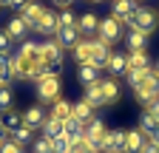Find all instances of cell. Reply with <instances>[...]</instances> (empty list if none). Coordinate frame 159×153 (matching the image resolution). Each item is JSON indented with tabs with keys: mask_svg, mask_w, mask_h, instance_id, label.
Segmentation results:
<instances>
[{
	"mask_svg": "<svg viewBox=\"0 0 159 153\" xmlns=\"http://www.w3.org/2000/svg\"><path fill=\"white\" fill-rule=\"evenodd\" d=\"M125 23L131 26V31H145V34H151L159 26V14L153 9H148V6H136V11L128 17Z\"/></svg>",
	"mask_w": 159,
	"mask_h": 153,
	"instance_id": "cell-1",
	"label": "cell"
},
{
	"mask_svg": "<svg viewBox=\"0 0 159 153\" xmlns=\"http://www.w3.org/2000/svg\"><path fill=\"white\" fill-rule=\"evenodd\" d=\"M37 97H40V102H57L60 99V76H51V74L40 76L37 80Z\"/></svg>",
	"mask_w": 159,
	"mask_h": 153,
	"instance_id": "cell-2",
	"label": "cell"
},
{
	"mask_svg": "<svg viewBox=\"0 0 159 153\" xmlns=\"http://www.w3.org/2000/svg\"><path fill=\"white\" fill-rule=\"evenodd\" d=\"M97 40L105 43V46H114V43L119 40V20H116V17H105V20H99Z\"/></svg>",
	"mask_w": 159,
	"mask_h": 153,
	"instance_id": "cell-3",
	"label": "cell"
},
{
	"mask_svg": "<svg viewBox=\"0 0 159 153\" xmlns=\"http://www.w3.org/2000/svg\"><path fill=\"white\" fill-rule=\"evenodd\" d=\"M125 150V130H105L102 142H99V153H122Z\"/></svg>",
	"mask_w": 159,
	"mask_h": 153,
	"instance_id": "cell-4",
	"label": "cell"
},
{
	"mask_svg": "<svg viewBox=\"0 0 159 153\" xmlns=\"http://www.w3.org/2000/svg\"><path fill=\"white\" fill-rule=\"evenodd\" d=\"M46 111L40 108V105H31V108H26V113H23V125L26 128H31V130H43V125H46Z\"/></svg>",
	"mask_w": 159,
	"mask_h": 153,
	"instance_id": "cell-5",
	"label": "cell"
},
{
	"mask_svg": "<svg viewBox=\"0 0 159 153\" xmlns=\"http://www.w3.org/2000/svg\"><path fill=\"white\" fill-rule=\"evenodd\" d=\"M54 40L63 46V48H74L80 40H83V34H80V28H77V26H60V31H57Z\"/></svg>",
	"mask_w": 159,
	"mask_h": 153,
	"instance_id": "cell-6",
	"label": "cell"
},
{
	"mask_svg": "<svg viewBox=\"0 0 159 153\" xmlns=\"http://www.w3.org/2000/svg\"><path fill=\"white\" fill-rule=\"evenodd\" d=\"M43 14H46V9L40 6V3H31V0H29L23 9H20V17L29 23V28H37V26H40V20H43Z\"/></svg>",
	"mask_w": 159,
	"mask_h": 153,
	"instance_id": "cell-7",
	"label": "cell"
},
{
	"mask_svg": "<svg viewBox=\"0 0 159 153\" xmlns=\"http://www.w3.org/2000/svg\"><path fill=\"white\" fill-rule=\"evenodd\" d=\"M40 54H43V63L51 65V63H63V46L57 40H46L40 46Z\"/></svg>",
	"mask_w": 159,
	"mask_h": 153,
	"instance_id": "cell-8",
	"label": "cell"
},
{
	"mask_svg": "<svg viewBox=\"0 0 159 153\" xmlns=\"http://www.w3.org/2000/svg\"><path fill=\"white\" fill-rule=\"evenodd\" d=\"M37 31L46 34V37H57V31H60V14H54L51 9H46L43 20H40V26H37Z\"/></svg>",
	"mask_w": 159,
	"mask_h": 153,
	"instance_id": "cell-9",
	"label": "cell"
},
{
	"mask_svg": "<svg viewBox=\"0 0 159 153\" xmlns=\"http://www.w3.org/2000/svg\"><path fill=\"white\" fill-rule=\"evenodd\" d=\"M134 11H136V3H134V0H114V3H111V17H116L119 23H125Z\"/></svg>",
	"mask_w": 159,
	"mask_h": 153,
	"instance_id": "cell-10",
	"label": "cell"
},
{
	"mask_svg": "<svg viewBox=\"0 0 159 153\" xmlns=\"http://www.w3.org/2000/svg\"><path fill=\"white\" fill-rule=\"evenodd\" d=\"M77 28H80V34H83V37H91V34H97L99 31V17L97 14H80L77 17Z\"/></svg>",
	"mask_w": 159,
	"mask_h": 153,
	"instance_id": "cell-11",
	"label": "cell"
},
{
	"mask_svg": "<svg viewBox=\"0 0 159 153\" xmlns=\"http://www.w3.org/2000/svg\"><path fill=\"white\" fill-rule=\"evenodd\" d=\"M71 51H74V60H77L80 65H91V57H94V40H80Z\"/></svg>",
	"mask_w": 159,
	"mask_h": 153,
	"instance_id": "cell-12",
	"label": "cell"
},
{
	"mask_svg": "<svg viewBox=\"0 0 159 153\" xmlns=\"http://www.w3.org/2000/svg\"><path fill=\"white\" fill-rule=\"evenodd\" d=\"M145 147V133L142 130H125V150L122 153H142Z\"/></svg>",
	"mask_w": 159,
	"mask_h": 153,
	"instance_id": "cell-13",
	"label": "cell"
},
{
	"mask_svg": "<svg viewBox=\"0 0 159 153\" xmlns=\"http://www.w3.org/2000/svg\"><path fill=\"white\" fill-rule=\"evenodd\" d=\"M6 34L11 37V40H26V34H29V23L23 20V17H11L9 20V26H6Z\"/></svg>",
	"mask_w": 159,
	"mask_h": 153,
	"instance_id": "cell-14",
	"label": "cell"
},
{
	"mask_svg": "<svg viewBox=\"0 0 159 153\" xmlns=\"http://www.w3.org/2000/svg\"><path fill=\"white\" fill-rule=\"evenodd\" d=\"M17 57H20V60H26V63H31V65H40V63H43V54H40V46L37 43H23L20 51H17Z\"/></svg>",
	"mask_w": 159,
	"mask_h": 153,
	"instance_id": "cell-15",
	"label": "cell"
},
{
	"mask_svg": "<svg viewBox=\"0 0 159 153\" xmlns=\"http://www.w3.org/2000/svg\"><path fill=\"white\" fill-rule=\"evenodd\" d=\"M108 57H111V46L94 40V57H91V65H94V68H105V65H108Z\"/></svg>",
	"mask_w": 159,
	"mask_h": 153,
	"instance_id": "cell-16",
	"label": "cell"
},
{
	"mask_svg": "<svg viewBox=\"0 0 159 153\" xmlns=\"http://www.w3.org/2000/svg\"><path fill=\"white\" fill-rule=\"evenodd\" d=\"M114 76H119V74H125L128 71V57L125 54H116V51H111V57H108V65H105Z\"/></svg>",
	"mask_w": 159,
	"mask_h": 153,
	"instance_id": "cell-17",
	"label": "cell"
},
{
	"mask_svg": "<svg viewBox=\"0 0 159 153\" xmlns=\"http://www.w3.org/2000/svg\"><path fill=\"white\" fill-rule=\"evenodd\" d=\"M66 133V125H63V119H57V116H48L46 119V125H43V136H48V139H57V136H63Z\"/></svg>",
	"mask_w": 159,
	"mask_h": 153,
	"instance_id": "cell-18",
	"label": "cell"
},
{
	"mask_svg": "<svg viewBox=\"0 0 159 153\" xmlns=\"http://www.w3.org/2000/svg\"><path fill=\"white\" fill-rule=\"evenodd\" d=\"M99 85H102L105 105H111V102H119V85H116V80H114V76H111V80H99Z\"/></svg>",
	"mask_w": 159,
	"mask_h": 153,
	"instance_id": "cell-19",
	"label": "cell"
},
{
	"mask_svg": "<svg viewBox=\"0 0 159 153\" xmlns=\"http://www.w3.org/2000/svg\"><path fill=\"white\" fill-rule=\"evenodd\" d=\"M54 108H51V116H57V119H71L74 116V105L68 102V99H57V102H51Z\"/></svg>",
	"mask_w": 159,
	"mask_h": 153,
	"instance_id": "cell-20",
	"label": "cell"
},
{
	"mask_svg": "<svg viewBox=\"0 0 159 153\" xmlns=\"http://www.w3.org/2000/svg\"><path fill=\"white\" fill-rule=\"evenodd\" d=\"M85 102H91L94 108H102L105 105V97H102V85L99 82H94V85H88L85 88V97H83Z\"/></svg>",
	"mask_w": 159,
	"mask_h": 153,
	"instance_id": "cell-21",
	"label": "cell"
},
{
	"mask_svg": "<svg viewBox=\"0 0 159 153\" xmlns=\"http://www.w3.org/2000/svg\"><path fill=\"white\" fill-rule=\"evenodd\" d=\"M77 76H80V82L88 88V85L99 82V68H94V65H80V74Z\"/></svg>",
	"mask_w": 159,
	"mask_h": 153,
	"instance_id": "cell-22",
	"label": "cell"
},
{
	"mask_svg": "<svg viewBox=\"0 0 159 153\" xmlns=\"http://www.w3.org/2000/svg\"><path fill=\"white\" fill-rule=\"evenodd\" d=\"M74 116H77L80 122H91V119H94V105L85 102V99H80V102L74 105Z\"/></svg>",
	"mask_w": 159,
	"mask_h": 153,
	"instance_id": "cell-23",
	"label": "cell"
},
{
	"mask_svg": "<svg viewBox=\"0 0 159 153\" xmlns=\"http://www.w3.org/2000/svg\"><path fill=\"white\" fill-rule=\"evenodd\" d=\"M128 68H136V71H142V68H151V60H148V54H145V51H131V54H128Z\"/></svg>",
	"mask_w": 159,
	"mask_h": 153,
	"instance_id": "cell-24",
	"label": "cell"
},
{
	"mask_svg": "<svg viewBox=\"0 0 159 153\" xmlns=\"http://www.w3.org/2000/svg\"><path fill=\"white\" fill-rule=\"evenodd\" d=\"M0 122H3V128H6V130H11V133H14L20 125H23V113H17V111L11 108V111H6V113H3V119H0Z\"/></svg>",
	"mask_w": 159,
	"mask_h": 153,
	"instance_id": "cell-25",
	"label": "cell"
},
{
	"mask_svg": "<svg viewBox=\"0 0 159 153\" xmlns=\"http://www.w3.org/2000/svg\"><path fill=\"white\" fill-rule=\"evenodd\" d=\"M145 43H148V34L145 31H131L128 34V48L131 51H145Z\"/></svg>",
	"mask_w": 159,
	"mask_h": 153,
	"instance_id": "cell-26",
	"label": "cell"
},
{
	"mask_svg": "<svg viewBox=\"0 0 159 153\" xmlns=\"http://www.w3.org/2000/svg\"><path fill=\"white\" fill-rule=\"evenodd\" d=\"M11 105H14V94H11L9 82H6V85H0V113L11 111Z\"/></svg>",
	"mask_w": 159,
	"mask_h": 153,
	"instance_id": "cell-27",
	"label": "cell"
},
{
	"mask_svg": "<svg viewBox=\"0 0 159 153\" xmlns=\"http://www.w3.org/2000/svg\"><path fill=\"white\" fill-rule=\"evenodd\" d=\"M63 125H66V133H68V136H83V130H85V122H80L77 116L66 119Z\"/></svg>",
	"mask_w": 159,
	"mask_h": 153,
	"instance_id": "cell-28",
	"label": "cell"
},
{
	"mask_svg": "<svg viewBox=\"0 0 159 153\" xmlns=\"http://www.w3.org/2000/svg\"><path fill=\"white\" fill-rule=\"evenodd\" d=\"M156 128H159V122H156V119L151 116V113L145 111V113H142V119H139V130H142L145 136H151V133H153Z\"/></svg>",
	"mask_w": 159,
	"mask_h": 153,
	"instance_id": "cell-29",
	"label": "cell"
},
{
	"mask_svg": "<svg viewBox=\"0 0 159 153\" xmlns=\"http://www.w3.org/2000/svg\"><path fill=\"white\" fill-rule=\"evenodd\" d=\"M148 71H151V68H142V71H136V68H128V71H125V76H128V82H131V88H136L139 82H142L145 76H148Z\"/></svg>",
	"mask_w": 159,
	"mask_h": 153,
	"instance_id": "cell-30",
	"label": "cell"
},
{
	"mask_svg": "<svg viewBox=\"0 0 159 153\" xmlns=\"http://www.w3.org/2000/svg\"><path fill=\"white\" fill-rule=\"evenodd\" d=\"M51 142H54V150H60V153H68V147H71L74 136H68V133H63V136H57V139H51Z\"/></svg>",
	"mask_w": 159,
	"mask_h": 153,
	"instance_id": "cell-31",
	"label": "cell"
},
{
	"mask_svg": "<svg viewBox=\"0 0 159 153\" xmlns=\"http://www.w3.org/2000/svg\"><path fill=\"white\" fill-rule=\"evenodd\" d=\"M31 136H34V133H31V128H26V125H20V128L14 130V142H17V145L31 142Z\"/></svg>",
	"mask_w": 159,
	"mask_h": 153,
	"instance_id": "cell-32",
	"label": "cell"
},
{
	"mask_svg": "<svg viewBox=\"0 0 159 153\" xmlns=\"http://www.w3.org/2000/svg\"><path fill=\"white\" fill-rule=\"evenodd\" d=\"M54 150V142L48 139V136H40L37 142H34V153H51Z\"/></svg>",
	"mask_w": 159,
	"mask_h": 153,
	"instance_id": "cell-33",
	"label": "cell"
},
{
	"mask_svg": "<svg viewBox=\"0 0 159 153\" xmlns=\"http://www.w3.org/2000/svg\"><path fill=\"white\" fill-rule=\"evenodd\" d=\"M11 37L6 34V31H0V57H11Z\"/></svg>",
	"mask_w": 159,
	"mask_h": 153,
	"instance_id": "cell-34",
	"label": "cell"
},
{
	"mask_svg": "<svg viewBox=\"0 0 159 153\" xmlns=\"http://www.w3.org/2000/svg\"><path fill=\"white\" fill-rule=\"evenodd\" d=\"M68 153H91V147L85 145V139H83V136H74V142H71Z\"/></svg>",
	"mask_w": 159,
	"mask_h": 153,
	"instance_id": "cell-35",
	"label": "cell"
},
{
	"mask_svg": "<svg viewBox=\"0 0 159 153\" xmlns=\"http://www.w3.org/2000/svg\"><path fill=\"white\" fill-rule=\"evenodd\" d=\"M60 26H77V14L71 9H63L60 11Z\"/></svg>",
	"mask_w": 159,
	"mask_h": 153,
	"instance_id": "cell-36",
	"label": "cell"
},
{
	"mask_svg": "<svg viewBox=\"0 0 159 153\" xmlns=\"http://www.w3.org/2000/svg\"><path fill=\"white\" fill-rule=\"evenodd\" d=\"M0 153H23V145H17L14 139H6L0 145Z\"/></svg>",
	"mask_w": 159,
	"mask_h": 153,
	"instance_id": "cell-37",
	"label": "cell"
},
{
	"mask_svg": "<svg viewBox=\"0 0 159 153\" xmlns=\"http://www.w3.org/2000/svg\"><path fill=\"white\" fill-rule=\"evenodd\" d=\"M9 82V57H0V85Z\"/></svg>",
	"mask_w": 159,
	"mask_h": 153,
	"instance_id": "cell-38",
	"label": "cell"
},
{
	"mask_svg": "<svg viewBox=\"0 0 159 153\" xmlns=\"http://www.w3.org/2000/svg\"><path fill=\"white\" fill-rule=\"evenodd\" d=\"M148 113H151V116H153V119L159 122V99H156V102H153V105L148 108Z\"/></svg>",
	"mask_w": 159,
	"mask_h": 153,
	"instance_id": "cell-39",
	"label": "cell"
},
{
	"mask_svg": "<svg viewBox=\"0 0 159 153\" xmlns=\"http://www.w3.org/2000/svg\"><path fill=\"white\" fill-rule=\"evenodd\" d=\"M142 153H159V147H156L153 142H145V147H142Z\"/></svg>",
	"mask_w": 159,
	"mask_h": 153,
	"instance_id": "cell-40",
	"label": "cell"
},
{
	"mask_svg": "<svg viewBox=\"0 0 159 153\" xmlns=\"http://www.w3.org/2000/svg\"><path fill=\"white\" fill-rule=\"evenodd\" d=\"M148 142H153V145H156V147H159V128H156V130H153V133H151V136H148Z\"/></svg>",
	"mask_w": 159,
	"mask_h": 153,
	"instance_id": "cell-41",
	"label": "cell"
},
{
	"mask_svg": "<svg viewBox=\"0 0 159 153\" xmlns=\"http://www.w3.org/2000/svg\"><path fill=\"white\" fill-rule=\"evenodd\" d=\"M54 3H57V6H63V9H71L74 0H54Z\"/></svg>",
	"mask_w": 159,
	"mask_h": 153,
	"instance_id": "cell-42",
	"label": "cell"
},
{
	"mask_svg": "<svg viewBox=\"0 0 159 153\" xmlns=\"http://www.w3.org/2000/svg\"><path fill=\"white\" fill-rule=\"evenodd\" d=\"M6 133H9V130L3 128V122H0V145H3V142H6Z\"/></svg>",
	"mask_w": 159,
	"mask_h": 153,
	"instance_id": "cell-43",
	"label": "cell"
},
{
	"mask_svg": "<svg viewBox=\"0 0 159 153\" xmlns=\"http://www.w3.org/2000/svg\"><path fill=\"white\" fill-rule=\"evenodd\" d=\"M26 3H29V0H11V6H14V9H23Z\"/></svg>",
	"mask_w": 159,
	"mask_h": 153,
	"instance_id": "cell-44",
	"label": "cell"
},
{
	"mask_svg": "<svg viewBox=\"0 0 159 153\" xmlns=\"http://www.w3.org/2000/svg\"><path fill=\"white\" fill-rule=\"evenodd\" d=\"M0 6H11V0H0Z\"/></svg>",
	"mask_w": 159,
	"mask_h": 153,
	"instance_id": "cell-45",
	"label": "cell"
},
{
	"mask_svg": "<svg viewBox=\"0 0 159 153\" xmlns=\"http://www.w3.org/2000/svg\"><path fill=\"white\" fill-rule=\"evenodd\" d=\"M153 71H156V74H159V60H156V65H153Z\"/></svg>",
	"mask_w": 159,
	"mask_h": 153,
	"instance_id": "cell-46",
	"label": "cell"
},
{
	"mask_svg": "<svg viewBox=\"0 0 159 153\" xmlns=\"http://www.w3.org/2000/svg\"><path fill=\"white\" fill-rule=\"evenodd\" d=\"M51 153H60V150H51Z\"/></svg>",
	"mask_w": 159,
	"mask_h": 153,
	"instance_id": "cell-47",
	"label": "cell"
},
{
	"mask_svg": "<svg viewBox=\"0 0 159 153\" xmlns=\"http://www.w3.org/2000/svg\"><path fill=\"white\" fill-rule=\"evenodd\" d=\"M94 3H99V0H94Z\"/></svg>",
	"mask_w": 159,
	"mask_h": 153,
	"instance_id": "cell-48",
	"label": "cell"
},
{
	"mask_svg": "<svg viewBox=\"0 0 159 153\" xmlns=\"http://www.w3.org/2000/svg\"><path fill=\"white\" fill-rule=\"evenodd\" d=\"M134 3H136V0H134Z\"/></svg>",
	"mask_w": 159,
	"mask_h": 153,
	"instance_id": "cell-49",
	"label": "cell"
},
{
	"mask_svg": "<svg viewBox=\"0 0 159 153\" xmlns=\"http://www.w3.org/2000/svg\"><path fill=\"white\" fill-rule=\"evenodd\" d=\"M91 153H94V150H91Z\"/></svg>",
	"mask_w": 159,
	"mask_h": 153,
	"instance_id": "cell-50",
	"label": "cell"
}]
</instances>
